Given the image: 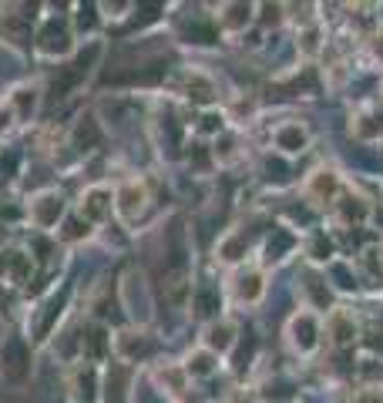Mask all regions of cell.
<instances>
[{
  "instance_id": "1",
  "label": "cell",
  "mask_w": 383,
  "mask_h": 403,
  "mask_svg": "<svg viewBox=\"0 0 383 403\" xmlns=\"http://www.w3.org/2000/svg\"><path fill=\"white\" fill-rule=\"evenodd\" d=\"M343 175L336 172V168H329V165H320V168H313L306 175V182H303V198H306V205L313 212L316 209H333V202L340 198L343 192Z\"/></svg>"
},
{
  "instance_id": "2",
  "label": "cell",
  "mask_w": 383,
  "mask_h": 403,
  "mask_svg": "<svg viewBox=\"0 0 383 403\" xmlns=\"http://www.w3.org/2000/svg\"><path fill=\"white\" fill-rule=\"evenodd\" d=\"M286 340L296 356H313L320 349V343H323V323H320V316L313 309L292 313L286 323Z\"/></svg>"
},
{
  "instance_id": "3",
  "label": "cell",
  "mask_w": 383,
  "mask_h": 403,
  "mask_svg": "<svg viewBox=\"0 0 383 403\" xmlns=\"http://www.w3.org/2000/svg\"><path fill=\"white\" fill-rule=\"evenodd\" d=\"M323 333L333 349H350V346L360 343L364 329H360V319L350 313L346 306H333L326 313V323H323Z\"/></svg>"
},
{
  "instance_id": "4",
  "label": "cell",
  "mask_w": 383,
  "mask_h": 403,
  "mask_svg": "<svg viewBox=\"0 0 383 403\" xmlns=\"http://www.w3.org/2000/svg\"><path fill=\"white\" fill-rule=\"evenodd\" d=\"M309 145H313V132L299 118H286V121H279L272 128V148L283 158H296V155L309 152Z\"/></svg>"
},
{
  "instance_id": "5",
  "label": "cell",
  "mask_w": 383,
  "mask_h": 403,
  "mask_svg": "<svg viewBox=\"0 0 383 403\" xmlns=\"http://www.w3.org/2000/svg\"><path fill=\"white\" fill-rule=\"evenodd\" d=\"M299 292H303V309H313V313H329L333 309V299L336 292L329 286L323 269H303L299 272Z\"/></svg>"
},
{
  "instance_id": "6",
  "label": "cell",
  "mask_w": 383,
  "mask_h": 403,
  "mask_svg": "<svg viewBox=\"0 0 383 403\" xmlns=\"http://www.w3.org/2000/svg\"><path fill=\"white\" fill-rule=\"evenodd\" d=\"M329 215H333V219H336V226H343V229H364L366 222H370V202H366L360 192L343 189L340 198L333 202Z\"/></svg>"
},
{
  "instance_id": "7",
  "label": "cell",
  "mask_w": 383,
  "mask_h": 403,
  "mask_svg": "<svg viewBox=\"0 0 383 403\" xmlns=\"http://www.w3.org/2000/svg\"><path fill=\"white\" fill-rule=\"evenodd\" d=\"M296 249H299V235H296L292 226H283V222L269 226L266 239H263V262H266V266H279V262L289 259Z\"/></svg>"
},
{
  "instance_id": "8",
  "label": "cell",
  "mask_w": 383,
  "mask_h": 403,
  "mask_svg": "<svg viewBox=\"0 0 383 403\" xmlns=\"http://www.w3.org/2000/svg\"><path fill=\"white\" fill-rule=\"evenodd\" d=\"M97 58H101V47H97V44H88V51H81L68 68H61L58 74H54V95H68V91H75L77 84L88 77V71L95 68Z\"/></svg>"
},
{
  "instance_id": "9",
  "label": "cell",
  "mask_w": 383,
  "mask_h": 403,
  "mask_svg": "<svg viewBox=\"0 0 383 403\" xmlns=\"http://www.w3.org/2000/svg\"><path fill=\"white\" fill-rule=\"evenodd\" d=\"M350 138H357L360 145H373L383 138V111L377 104H360L350 115Z\"/></svg>"
},
{
  "instance_id": "10",
  "label": "cell",
  "mask_w": 383,
  "mask_h": 403,
  "mask_svg": "<svg viewBox=\"0 0 383 403\" xmlns=\"http://www.w3.org/2000/svg\"><path fill=\"white\" fill-rule=\"evenodd\" d=\"M232 296H235V303H242V306H256V303L266 296V272L259 266L239 269L235 279H232Z\"/></svg>"
},
{
  "instance_id": "11",
  "label": "cell",
  "mask_w": 383,
  "mask_h": 403,
  "mask_svg": "<svg viewBox=\"0 0 383 403\" xmlns=\"http://www.w3.org/2000/svg\"><path fill=\"white\" fill-rule=\"evenodd\" d=\"M303 252H306L309 266L313 269H326L340 252H336V242H333V235H326L323 229H309L306 242H303Z\"/></svg>"
},
{
  "instance_id": "12",
  "label": "cell",
  "mask_w": 383,
  "mask_h": 403,
  "mask_svg": "<svg viewBox=\"0 0 383 403\" xmlns=\"http://www.w3.org/2000/svg\"><path fill=\"white\" fill-rule=\"evenodd\" d=\"M239 340V326L232 319H215L209 329H205V349L215 353V356H226L232 346Z\"/></svg>"
},
{
  "instance_id": "13",
  "label": "cell",
  "mask_w": 383,
  "mask_h": 403,
  "mask_svg": "<svg viewBox=\"0 0 383 403\" xmlns=\"http://www.w3.org/2000/svg\"><path fill=\"white\" fill-rule=\"evenodd\" d=\"M64 215V198L58 192H44L34 198V205H31V219L38 222L40 229H51V226H58V219Z\"/></svg>"
},
{
  "instance_id": "14",
  "label": "cell",
  "mask_w": 383,
  "mask_h": 403,
  "mask_svg": "<svg viewBox=\"0 0 383 403\" xmlns=\"http://www.w3.org/2000/svg\"><path fill=\"white\" fill-rule=\"evenodd\" d=\"M182 95L189 101H198V104H212L215 101V81L202 71H185L182 74Z\"/></svg>"
},
{
  "instance_id": "15",
  "label": "cell",
  "mask_w": 383,
  "mask_h": 403,
  "mask_svg": "<svg viewBox=\"0 0 383 403\" xmlns=\"http://www.w3.org/2000/svg\"><path fill=\"white\" fill-rule=\"evenodd\" d=\"M27 363H31V353H27V343L24 340H7L3 343V373L7 377H14V380H20L24 373H27Z\"/></svg>"
},
{
  "instance_id": "16",
  "label": "cell",
  "mask_w": 383,
  "mask_h": 403,
  "mask_svg": "<svg viewBox=\"0 0 383 403\" xmlns=\"http://www.w3.org/2000/svg\"><path fill=\"white\" fill-rule=\"evenodd\" d=\"M182 38H192L189 44H215L219 40V27H215V20L209 14H195L189 24H182Z\"/></svg>"
},
{
  "instance_id": "17",
  "label": "cell",
  "mask_w": 383,
  "mask_h": 403,
  "mask_svg": "<svg viewBox=\"0 0 383 403\" xmlns=\"http://www.w3.org/2000/svg\"><path fill=\"white\" fill-rule=\"evenodd\" d=\"M252 17H256V7H252V3H222L215 24H222L226 31H242V27L252 24Z\"/></svg>"
},
{
  "instance_id": "18",
  "label": "cell",
  "mask_w": 383,
  "mask_h": 403,
  "mask_svg": "<svg viewBox=\"0 0 383 403\" xmlns=\"http://www.w3.org/2000/svg\"><path fill=\"white\" fill-rule=\"evenodd\" d=\"M145 202H148V195H145V185H141V182H125V185L118 189V212H121L125 219H134L138 212L145 209Z\"/></svg>"
},
{
  "instance_id": "19",
  "label": "cell",
  "mask_w": 383,
  "mask_h": 403,
  "mask_svg": "<svg viewBox=\"0 0 383 403\" xmlns=\"http://www.w3.org/2000/svg\"><path fill=\"white\" fill-rule=\"evenodd\" d=\"M108 212H111V192L108 189H91V192H84V202H81V215H84V222H101V219H108Z\"/></svg>"
},
{
  "instance_id": "20",
  "label": "cell",
  "mask_w": 383,
  "mask_h": 403,
  "mask_svg": "<svg viewBox=\"0 0 383 403\" xmlns=\"http://www.w3.org/2000/svg\"><path fill=\"white\" fill-rule=\"evenodd\" d=\"M323 272L329 279V286H333V292H357V276H353V266L346 259H333Z\"/></svg>"
},
{
  "instance_id": "21",
  "label": "cell",
  "mask_w": 383,
  "mask_h": 403,
  "mask_svg": "<svg viewBox=\"0 0 383 403\" xmlns=\"http://www.w3.org/2000/svg\"><path fill=\"white\" fill-rule=\"evenodd\" d=\"M192 306H195V316L212 319V316H219V309H222V292L215 286H198L192 292Z\"/></svg>"
},
{
  "instance_id": "22",
  "label": "cell",
  "mask_w": 383,
  "mask_h": 403,
  "mask_svg": "<svg viewBox=\"0 0 383 403\" xmlns=\"http://www.w3.org/2000/svg\"><path fill=\"white\" fill-rule=\"evenodd\" d=\"M246 252H249V235L246 232H229V235H222L215 255L222 262H239V259H246Z\"/></svg>"
},
{
  "instance_id": "23",
  "label": "cell",
  "mask_w": 383,
  "mask_h": 403,
  "mask_svg": "<svg viewBox=\"0 0 383 403\" xmlns=\"http://www.w3.org/2000/svg\"><path fill=\"white\" fill-rule=\"evenodd\" d=\"M182 370H185V377H212V373L219 370V356L209 353L205 346H202V349H192Z\"/></svg>"
},
{
  "instance_id": "24",
  "label": "cell",
  "mask_w": 383,
  "mask_h": 403,
  "mask_svg": "<svg viewBox=\"0 0 383 403\" xmlns=\"http://www.w3.org/2000/svg\"><path fill=\"white\" fill-rule=\"evenodd\" d=\"M296 47L303 58H316L323 51V27L320 24H303L299 34H296Z\"/></svg>"
},
{
  "instance_id": "25",
  "label": "cell",
  "mask_w": 383,
  "mask_h": 403,
  "mask_svg": "<svg viewBox=\"0 0 383 403\" xmlns=\"http://www.w3.org/2000/svg\"><path fill=\"white\" fill-rule=\"evenodd\" d=\"M118 349H121L125 360H145V356L152 353V343H148L141 333H121V336H118Z\"/></svg>"
},
{
  "instance_id": "26",
  "label": "cell",
  "mask_w": 383,
  "mask_h": 403,
  "mask_svg": "<svg viewBox=\"0 0 383 403\" xmlns=\"http://www.w3.org/2000/svg\"><path fill=\"white\" fill-rule=\"evenodd\" d=\"M68 40H71L68 27H64V24L58 27V24L51 20V24L44 27V34H40V51H44V54H58V51H68Z\"/></svg>"
},
{
  "instance_id": "27",
  "label": "cell",
  "mask_w": 383,
  "mask_h": 403,
  "mask_svg": "<svg viewBox=\"0 0 383 403\" xmlns=\"http://www.w3.org/2000/svg\"><path fill=\"white\" fill-rule=\"evenodd\" d=\"M68 303V289L61 292V296H51L47 303H44V316H38V340H44L47 333H51V326H54V319L61 316V306Z\"/></svg>"
},
{
  "instance_id": "28",
  "label": "cell",
  "mask_w": 383,
  "mask_h": 403,
  "mask_svg": "<svg viewBox=\"0 0 383 403\" xmlns=\"http://www.w3.org/2000/svg\"><path fill=\"white\" fill-rule=\"evenodd\" d=\"M128 377H132V373H128L125 366H111V373H108V393H104L108 403L128 400V390H125V386H128Z\"/></svg>"
},
{
  "instance_id": "29",
  "label": "cell",
  "mask_w": 383,
  "mask_h": 403,
  "mask_svg": "<svg viewBox=\"0 0 383 403\" xmlns=\"http://www.w3.org/2000/svg\"><path fill=\"white\" fill-rule=\"evenodd\" d=\"M108 346H111V340H108V333L101 326L88 329V336H84V356L88 360H104L108 356Z\"/></svg>"
},
{
  "instance_id": "30",
  "label": "cell",
  "mask_w": 383,
  "mask_h": 403,
  "mask_svg": "<svg viewBox=\"0 0 383 403\" xmlns=\"http://www.w3.org/2000/svg\"><path fill=\"white\" fill-rule=\"evenodd\" d=\"M357 373H360V384L364 386H380L383 384V360L380 356H364L360 366H357Z\"/></svg>"
},
{
  "instance_id": "31",
  "label": "cell",
  "mask_w": 383,
  "mask_h": 403,
  "mask_svg": "<svg viewBox=\"0 0 383 403\" xmlns=\"http://www.w3.org/2000/svg\"><path fill=\"white\" fill-rule=\"evenodd\" d=\"M75 141H77V148H81V152H91L95 145H101V128H97L95 118H84V125H77Z\"/></svg>"
},
{
  "instance_id": "32",
  "label": "cell",
  "mask_w": 383,
  "mask_h": 403,
  "mask_svg": "<svg viewBox=\"0 0 383 403\" xmlns=\"http://www.w3.org/2000/svg\"><path fill=\"white\" fill-rule=\"evenodd\" d=\"M75 397H77V403H95V370H91V366L77 377Z\"/></svg>"
},
{
  "instance_id": "33",
  "label": "cell",
  "mask_w": 383,
  "mask_h": 403,
  "mask_svg": "<svg viewBox=\"0 0 383 403\" xmlns=\"http://www.w3.org/2000/svg\"><path fill=\"white\" fill-rule=\"evenodd\" d=\"M266 172H269V178H272L276 185H286V182H289V161L283 158V155H269V158H266Z\"/></svg>"
},
{
  "instance_id": "34",
  "label": "cell",
  "mask_w": 383,
  "mask_h": 403,
  "mask_svg": "<svg viewBox=\"0 0 383 403\" xmlns=\"http://www.w3.org/2000/svg\"><path fill=\"white\" fill-rule=\"evenodd\" d=\"M256 10H259V24H263V27H269V24L276 27V24L286 20V7H283V3H259Z\"/></svg>"
},
{
  "instance_id": "35",
  "label": "cell",
  "mask_w": 383,
  "mask_h": 403,
  "mask_svg": "<svg viewBox=\"0 0 383 403\" xmlns=\"http://www.w3.org/2000/svg\"><path fill=\"white\" fill-rule=\"evenodd\" d=\"M14 101H17V115H20V118H31V111H34V104H38V97H34V91H27V88H20Z\"/></svg>"
},
{
  "instance_id": "36",
  "label": "cell",
  "mask_w": 383,
  "mask_h": 403,
  "mask_svg": "<svg viewBox=\"0 0 383 403\" xmlns=\"http://www.w3.org/2000/svg\"><path fill=\"white\" fill-rule=\"evenodd\" d=\"M353 403H383V386H360Z\"/></svg>"
},
{
  "instance_id": "37",
  "label": "cell",
  "mask_w": 383,
  "mask_h": 403,
  "mask_svg": "<svg viewBox=\"0 0 383 403\" xmlns=\"http://www.w3.org/2000/svg\"><path fill=\"white\" fill-rule=\"evenodd\" d=\"M88 222H81V219H68L64 222V239H81V235H88Z\"/></svg>"
},
{
  "instance_id": "38",
  "label": "cell",
  "mask_w": 383,
  "mask_h": 403,
  "mask_svg": "<svg viewBox=\"0 0 383 403\" xmlns=\"http://www.w3.org/2000/svg\"><path fill=\"white\" fill-rule=\"evenodd\" d=\"M202 132H222V115H215V111H209V115L202 118Z\"/></svg>"
},
{
  "instance_id": "39",
  "label": "cell",
  "mask_w": 383,
  "mask_h": 403,
  "mask_svg": "<svg viewBox=\"0 0 383 403\" xmlns=\"http://www.w3.org/2000/svg\"><path fill=\"white\" fill-rule=\"evenodd\" d=\"M380 269H383V246H380Z\"/></svg>"
}]
</instances>
